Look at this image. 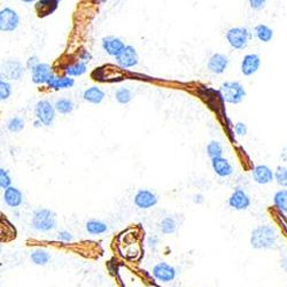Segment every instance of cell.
<instances>
[{"instance_id":"cell-1","label":"cell","mask_w":287,"mask_h":287,"mask_svg":"<svg viewBox=\"0 0 287 287\" xmlns=\"http://www.w3.org/2000/svg\"><path fill=\"white\" fill-rule=\"evenodd\" d=\"M249 241L255 249H272L277 246L278 232L272 225H258L250 233Z\"/></svg>"},{"instance_id":"cell-2","label":"cell","mask_w":287,"mask_h":287,"mask_svg":"<svg viewBox=\"0 0 287 287\" xmlns=\"http://www.w3.org/2000/svg\"><path fill=\"white\" fill-rule=\"evenodd\" d=\"M220 94L225 103L237 105L240 104L246 97V90L240 82L237 80H226L222 83L220 87Z\"/></svg>"},{"instance_id":"cell-3","label":"cell","mask_w":287,"mask_h":287,"mask_svg":"<svg viewBox=\"0 0 287 287\" xmlns=\"http://www.w3.org/2000/svg\"><path fill=\"white\" fill-rule=\"evenodd\" d=\"M32 228L39 232H48L55 229L56 217L55 214L50 209L40 208L34 213L31 221Z\"/></svg>"},{"instance_id":"cell-4","label":"cell","mask_w":287,"mask_h":287,"mask_svg":"<svg viewBox=\"0 0 287 287\" xmlns=\"http://www.w3.org/2000/svg\"><path fill=\"white\" fill-rule=\"evenodd\" d=\"M225 37L230 46L233 47L234 50H244V48L247 47L252 34H250L248 28L234 27L228 30Z\"/></svg>"},{"instance_id":"cell-5","label":"cell","mask_w":287,"mask_h":287,"mask_svg":"<svg viewBox=\"0 0 287 287\" xmlns=\"http://www.w3.org/2000/svg\"><path fill=\"white\" fill-rule=\"evenodd\" d=\"M35 113L39 122L46 125V127L53 123L55 119V109L52 106L50 101L47 100L38 101L37 105H36Z\"/></svg>"},{"instance_id":"cell-6","label":"cell","mask_w":287,"mask_h":287,"mask_svg":"<svg viewBox=\"0 0 287 287\" xmlns=\"http://www.w3.org/2000/svg\"><path fill=\"white\" fill-rule=\"evenodd\" d=\"M20 18L14 10L6 7L0 12V30L3 32H12L19 27Z\"/></svg>"},{"instance_id":"cell-7","label":"cell","mask_w":287,"mask_h":287,"mask_svg":"<svg viewBox=\"0 0 287 287\" xmlns=\"http://www.w3.org/2000/svg\"><path fill=\"white\" fill-rule=\"evenodd\" d=\"M153 277L156 280L162 281V282H169L172 281L176 278V269L172 265L165 263V262H160L152 270Z\"/></svg>"},{"instance_id":"cell-8","label":"cell","mask_w":287,"mask_h":287,"mask_svg":"<svg viewBox=\"0 0 287 287\" xmlns=\"http://www.w3.org/2000/svg\"><path fill=\"white\" fill-rule=\"evenodd\" d=\"M252 204L250 198L244 189L236 188L231 194V197L229 198V205L230 207H232L236 210H246Z\"/></svg>"},{"instance_id":"cell-9","label":"cell","mask_w":287,"mask_h":287,"mask_svg":"<svg viewBox=\"0 0 287 287\" xmlns=\"http://www.w3.org/2000/svg\"><path fill=\"white\" fill-rule=\"evenodd\" d=\"M261 67V58L258 54L249 53L242 58L241 72L245 76H252L256 74Z\"/></svg>"},{"instance_id":"cell-10","label":"cell","mask_w":287,"mask_h":287,"mask_svg":"<svg viewBox=\"0 0 287 287\" xmlns=\"http://www.w3.org/2000/svg\"><path fill=\"white\" fill-rule=\"evenodd\" d=\"M24 72V68L21 64V62L16 61V60H10L3 64L2 69V76L10 80H19L22 77Z\"/></svg>"},{"instance_id":"cell-11","label":"cell","mask_w":287,"mask_h":287,"mask_svg":"<svg viewBox=\"0 0 287 287\" xmlns=\"http://www.w3.org/2000/svg\"><path fill=\"white\" fill-rule=\"evenodd\" d=\"M253 179L261 185L270 184L274 180V171L266 164H258L253 169Z\"/></svg>"},{"instance_id":"cell-12","label":"cell","mask_w":287,"mask_h":287,"mask_svg":"<svg viewBox=\"0 0 287 287\" xmlns=\"http://www.w3.org/2000/svg\"><path fill=\"white\" fill-rule=\"evenodd\" d=\"M157 204V197L148 189H139L135 196V205L141 209L154 207Z\"/></svg>"},{"instance_id":"cell-13","label":"cell","mask_w":287,"mask_h":287,"mask_svg":"<svg viewBox=\"0 0 287 287\" xmlns=\"http://www.w3.org/2000/svg\"><path fill=\"white\" fill-rule=\"evenodd\" d=\"M117 63L122 68H132L138 64V54L135 50V47L130 45L125 46L122 53L116 58Z\"/></svg>"},{"instance_id":"cell-14","label":"cell","mask_w":287,"mask_h":287,"mask_svg":"<svg viewBox=\"0 0 287 287\" xmlns=\"http://www.w3.org/2000/svg\"><path fill=\"white\" fill-rule=\"evenodd\" d=\"M229 66V59L228 56L221 53H215L210 56L208 60V69L213 72V74L221 75L226 70Z\"/></svg>"},{"instance_id":"cell-15","label":"cell","mask_w":287,"mask_h":287,"mask_svg":"<svg viewBox=\"0 0 287 287\" xmlns=\"http://www.w3.org/2000/svg\"><path fill=\"white\" fill-rule=\"evenodd\" d=\"M103 47L109 55L117 58L123 52L125 45L120 38L114 37V36H108V37L103 38Z\"/></svg>"},{"instance_id":"cell-16","label":"cell","mask_w":287,"mask_h":287,"mask_svg":"<svg viewBox=\"0 0 287 287\" xmlns=\"http://www.w3.org/2000/svg\"><path fill=\"white\" fill-rule=\"evenodd\" d=\"M32 72V82L36 84H45L50 82L52 76L51 67L47 63H39L37 67L31 70Z\"/></svg>"},{"instance_id":"cell-17","label":"cell","mask_w":287,"mask_h":287,"mask_svg":"<svg viewBox=\"0 0 287 287\" xmlns=\"http://www.w3.org/2000/svg\"><path fill=\"white\" fill-rule=\"evenodd\" d=\"M4 200H5L6 205L8 207L16 208L19 206L22 205L23 202V194L20 191L19 188H16L14 186L8 187L5 189V193H4Z\"/></svg>"},{"instance_id":"cell-18","label":"cell","mask_w":287,"mask_h":287,"mask_svg":"<svg viewBox=\"0 0 287 287\" xmlns=\"http://www.w3.org/2000/svg\"><path fill=\"white\" fill-rule=\"evenodd\" d=\"M59 2L58 0H39L36 3L35 10L38 18H46L51 15L58 8Z\"/></svg>"},{"instance_id":"cell-19","label":"cell","mask_w":287,"mask_h":287,"mask_svg":"<svg viewBox=\"0 0 287 287\" xmlns=\"http://www.w3.org/2000/svg\"><path fill=\"white\" fill-rule=\"evenodd\" d=\"M212 165L214 171H215L220 177H228L232 175L233 168L231 163L224 157H216V159L212 160Z\"/></svg>"},{"instance_id":"cell-20","label":"cell","mask_w":287,"mask_h":287,"mask_svg":"<svg viewBox=\"0 0 287 287\" xmlns=\"http://www.w3.org/2000/svg\"><path fill=\"white\" fill-rule=\"evenodd\" d=\"M104 98H105V92L97 86L86 88L83 93V99L87 101V103L93 105L101 104V101L104 100Z\"/></svg>"},{"instance_id":"cell-21","label":"cell","mask_w":287,"mask_h":287,"mask_svg":"<svg viewBox=\"0 0 287 287\" xmlns=\"http://www.w3.org/2000/svg\"><path fill=\"white\" fill-rule=\"evenodd\" d=\"M75 84V80L68 77V76H63V77H55L53 75L50 82H48V87L54 88V90H62V88H69L72 87Z\"/></svg>"},{"instance_id":"cell-22","label":"cell","mask_w":287,"mask_h":287,"mask_svg":"<svg viewBox=\"0 0 287 287\" xmlns=\"http://www.w3.org/2000/svg\"><path fill=\"white\" fill-rule=\"evenodd\" d=\"M255 36L262 43H270L273 38V30L264 23H260L255 27Z\"/></svg>"},{"instance_id":"cell-23","label":"cell","mask_w":287,"mask_h":287,"mask_svg":"<svg viewBox=\"0 0 287 287\" xmlns=\"http://www.w3.org/2000/svg\"><path fill=\"white\" fill-rule=\"evenodd\" d=\"M30 258H31V261L34 262L35 264L45 265L51 260V254L48 253L47 250H45V249L38 248V249H35L34 252L31 253Z\"/></svg>"},{"instance_id":"cell-24","label":"cell","mask_w":287,"mask_h":287,"mask_svg":"<svg viewBox=\"0 0 287 287\" xmlns=\"http://www.w3.org/2000/svg\"><path fill=\"white\" fill-rule=\"evenodd\" d=\"M273 204L281 213L287 214V188H280L274 193Z\"/></svg>"},{"instance_id":"cell-25","label":"cell","mask_w":287,"mask_h":287,"mask_svg":"<svg viewBox=\"0 0 287 287\" xmlns=\"http://www.w3.org/2000/svg\"><path fill=\"white\" fill-rule=\"evenodd\" d=\"M107 224L104 223L101 221H97V220H91L88 221L86 223V231L90 234H101L105 233L107 231Z\"/></svg>"},{"instance_id":"cell-26","label":"cell","mask_w":287,"mask_h":287,"mask_svg":"<svg viewBox=\"0 0 287 287\" xmlns=\"http://www.w3.org/2000/svg\"><path fill=\"white\" fill-rule=\"evenodd\" d=\"M85 71H86V63L84 61H78L66 67V74L68 76H74V77L82 76L83 74H85Z\"/></svg>"},{"instance_id":"cell-27","label":"cell","mask_w":287,"mask_h":287,"mask_svg":"<svg viewBox=\"0 0 287 287\" xmlns=\"http://www.w3.org/2000/svg\"><path fill=\"white\" fill-rule=\"evenodd\" d=\"M75 108V105L74 103L70 99H59L58 101L55 103V109L58 111L60 114H70V113L74 111Z\"/></svg>"},{"instance_id":"cell-28","label":"cell","mask_w":287,"mask_h":287,"mask_svg":"<svg viewBox=\"0 0 287 287\" xmlns=\"http://www.w3.org/2000/svg\"><path fill=\"white\" fill-rule=\"evenodd\" d=\"M274 180L281 187H287V165H278L274 170Z\"/></svg>"},{"instance_id":"cell-29","label":"cell","mask_w":287,"mask_h":287,"mask_svg":"<svg viewBox=\"0 0 287 287\" xmlns=\"http://www.w3.org/2000/svg\"><path fill=\"white\" fill-rule=\"evenodd\" d=\"M207 153L210 159H216V157H222V154H223V147L222 145L218 143V141H210V143L207 145Z\"/></svg>"},{"instance_id":"cell-30","label":"cell","mask_w":287,"mask_h":287,"mask_svg":"<svg viewBox=\"0 0 287 287\" xmlns=\"http://www.w3.org/2000/svg\"><path fill=\"white\" fill-rule=\"evenodd\" d=\"M115 98H116L117 103H119V104L127 105V104H129L132 100V93H131L130 90H128V88L121 87V88H119V90L116 91Z\"/></svg>"},{"instance_id":"cell-31","label":"cell","mask_w":287,"mask_h":287,"mask_svg":"<svg viewBox=\"0 0 287 287\" xmlns=\"http://www.w3.org/2000/svg\"><path fill=\"white\" fill-rule=\"evenodd\" d=\"M7 129L11 132H14V133L21 132L24 129V121L21 119V117H18V116L12 117L7 123Z\"/></svg>"},{"instance_id":"cell-32","label":"cell","mask_w":287,"mask_h":287,"mask_svg":"<svg viewBox=\"0 0 287 287\" xmlns=\"http://www.w3.org/2000/svg\"><path fill=\"white\" fill-rule=\"evenodd\" d=\"M177 224L176 221L172 217H165L164 220L161 222V231L164 234H171L176 231Z\"/></svg>"},{"instance_id":"cell-33","label":"cell","mask_w":287,"mask_h":287,"mask_svg":"<svg viewBox=\"0 0 287 287\" xmlns=\"http://www.w3.org/2000/svg\"><path fill=\"white\" fill-rule=\"evenodd\" d=\"M12 94V85L8 82L2 79L0 82V99L7 100Z\"/></svg>"},{"instance_id":"cell-34","label":"cell","mask_w":287,"mask_h":287,"mask_svg":"<svg viewBox=\"0 0 287 287\" xmlns=\"http://www.w3.org/2000/svg\"><path fill=\"white\" fill-rule=\"evenodd\" d=\"M11 183L12 179L8 175V171L4 168H0V186L4 189H7L8 187H11Z\"/></svg>"},{"instance_id":"cell-35","label":"cell","mask_w":287,"mask_h":287,"mask_svg":"<svg viewBox=\"0 0 287 287\" xmlns=\"http://www.w3.org/2000/svg\"><path fill=\"white\" fill-rule=\"evenodd\" d=\"M233 130L236 132L237 136H246L247 135V125H246L244 122H237L234 124L233 127Z\"/></svg>"},{"instance_id":"cell-36","label":"cell","mask_w":287,"mask_h":287,"mask_svg":"<svg viewBox=\"0 0 287 287\" xmlns=\"http://www.w3.org/2000/svg\"><path fill=\"white\" fill-rule=\"evenodd\" d=\"M265 4H266L265 0H250L249 2L250 7H252L253 10H256V11H260V10H262V8H264Z\"/></svg>"},{"instance_id":"cell-37","label":"cell","mask_w":287,"mask_h":287,"mask_svg":"<svg viewBox=\"0 0 287 287\" xmlns=\"http://www.w3.org/2000/svg\"><path fill=\"white\" fill-rule=\"evenodd\" d=\"M58 239L64 242H69L72 240V234L68 231H61L58 233Z\"/></svg>"},{"instance_id":"cell-38","label":"cell","mask_w":287,"mask_h":287,"mask_svg":"<svg viewBox=\"0 0 287 287\" xmlns=\"http://www.w3.org/2000/svg\"><path fill=\"white\" fill-rule=\"evenodd\" d=\"M40 62H39V60L37 56H31V58L28 60V68H30V69L32 70L34 68H36L38 66Z\"/></svg>"},{"instance_id":"cell-39","label":"cell","mask_w":287,"mask_h":287,"mask_svg":"<svg viewBox=\"0 0 287 287\" xmlns=\"http://www.w3.org/2000/svg\"><path fill=\"white\" fill-rule=\"evenodd\" d=\"M280 159H281V161H284V162H287V145L281 149Z\"/></svg>"},{"instance_id":"cell-40","label":"cell","mask_w":287,"mask_h":287,"mask_svg":"<svg viewBox=\"0 0 287 287\" xmlns=\"http://www.w3.org/2000/svg\"><path fill=\"white\" fill-rule=\"evenodd\" d=\"M90 58H91L90 53H87V51H83V54L82 56H80V59L84 60V62H85V61H88V59Z\"/></svg>"},{"instance_id":"cell-41","label":"cell","mask_w":287,"mask_h":287,"mask_svg":"<svg viewBox=\"0 0 287 287\" xmlns=\"http://www.w3.org/2000/svg\"><path fill=\"white\" fill-rule=\"evenodd\" d=\"M280 265H281V268L287 272V256L282 258V260L280 261Z\"/></svg>"}]
</instances>
